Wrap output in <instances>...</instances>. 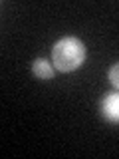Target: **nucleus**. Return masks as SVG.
Segmentation results:
<instances>
[{
    "mask_svg": "<svg viewBox=\"0 0 119 159\" xmlns=\"http://www.w3.org/2000/svg\"><path fill=\"white\" fill-rule=\"evenodd\" d=\"M54 64L60 72H72L82 66L86 58V48L77 38H62L54 46Z\"/></svg>",
    "mask_w": 119,
    "mask_h": 159,
    "instance_id": "f257e3e1",
    "label": "nucleus"
},
{
    "mask_svg": "<svg viewBox=\"0 0 119 159\" xmlns=\"http://www.w3.org/2000/svg\"><path fill=\"white\" fill-rule=\"evenodd\" d=\"M101 113L107 121L119 123V93H109L101 102Z\"/></svg>",
    "mask_w": 119,
    "mask_h": 159,
    "instance_id": "f03ea898",
    "label": "nucleus"
},
{
    "mask_svg": "<svg viewBox=\"0 0 119 159\" xmlns=\"http://www.w3.org/2000/svg\"><path fill=\"white\" fill-rule=\"evenodd\" d=\"M34 74H36L38 78H52L54 76V68L50 66V64L46 62V60H36L34 62Z\"/></svg>",
    "mask_w": 119,
    "mask_h": 159,
    "instance_id": "7ed1b4c3",
    "label": "nucleus"
},
{
    "mask_svg": "<svg viewBox=\"0 0 119 159\" xmlns=\"http://www.w3.org/2000/svg\"><path fill=\"white\" fill-rule=\"evenodd\" d=\"M109 80H111V84L119 89V64H115V66L109 70Z\"/></svg>",
    "mask_w": 119,
    "mask_h": 159,
    "instance_id": "20e7f679",
    "label": "nucleus"
}]
</instances>
